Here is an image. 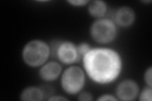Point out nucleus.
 Returning <instances> with one entry per match:
<instances>
[{"mask_svg":"<svg viewBox=\"0 0 152 101\" xmlns=\"http://www.w3.org/2000/svg\"><path fill=\"white\" fill-rule=\"evenodd\" d=\"M84 65L93 80L106 84L117 77L121 69V60L113 50L94 49L89 50L84 56Z\"/></svg>","mask_w":152,"mask_h":101,"instance_id":"f257e3e1","label":"nucleus"},{"mask_svg":"<svg viewBox=\"0 0 152 101\" xmlns=\"http://www.w3.org/2000/svg\"><path fill=\"white\" fill-rule=\"evenodd\" d=\"M49 54V47L45 42L32 41L26 46L23 51V57L27 65L38 66L46 61Z\"/></svg>","mask_w":152,"mask_h":101,"instance_id":"f03ea898","label":"nucleus"},{"mask_svg":"<svg viewBox=\"0 0 152 101\" xmlns=\"http://www.w3.org/2000/svg\"><path fill=\"white\" fill-rule=\"evenodd\" d=\"M84 82V74L79 67L66 69L61 77V85L66 92L74 94L81 89Z\"/></svg>","mask_w":152,"mask_h":101,"instance_id":"7ed1b4c3","label":"nucleus"},{"mask_svg":"<svg viewBox=\"0 0 152 101\" xmlns=\"http://www.w3.org/2000/svg\"><path fill=\"white\" fill-rule=\"evenodd\" d=\"M91 32L93 38L96 41L107 43L114 39L116 34V28L112 21L103 19L93 24Z\"/></svg>","mask_w":152,"mask_h":101,"instance_id":"20e7f679","label":"nucleus"},{"mask_svg":"<svg viewBox=\"0 0 152 101\" xmlns=\"http://www.w3.org/2000/svg\"><path fill=\"white\" fill-rule=\"evenodd\" d=\"M57 56L64 63L70 64L78 58L77 48L72 43L64 42L59 46L57 49Z\"/></svg>","mask_w":152,"mask_h":101,"instance_id":"39448f33","label":"nucleus"},{"mask_svg":"<svg viewBox=\"0 0 152 101\" xmlns=\"http://www.w3.org/2000/svg\"><path fill=\"white\" fill-rule=\"evenodd\" d=\"M138 92V86L134 81L125 80L118 85L117 94L120 99L131 100L134 99Z\"/></svg>","mask_w":152,"mask_h":101,"instance_id":"423d86ee","label":"nucleus"},{"mask_svg":"<svg viewBox=\"0 0 152 101\" xmlns=\"http://www.w3.org/2000/svg\"><path fill=\"white\" fill-rule=\"evenodd\" d=\"M115 20L121 26H129L134 20V12L129 7H122L117 11Z\"/></svg>","mask_w":152,"mask_h":101,"instance_id":"0eeeda50","label":"nucleus"},{"mask_svg":"<svg viewBox=\"0 0 152 101\" xmlns=\"http://www.w3.org/2000/svg\"><path fill=\"white\" fill-rule=\"evenodd\" d=\"M61 69V66L58 63L50 62L42 67L40 70V76L45 80H53L60 75Z\"/></svg>","mask_w":152,"mask_h":101,"instance_id":"6e6552de","label":"nucleus"},{"mask_svg":"<svg viewBox=\"0 0 152 101\" xmlns=\"http://www.w3.org/2000/svg\"><path fill=\"white\" fill-rule=\"evenodd\" d=\"M43 95L41 90L36 87H28L23 91L21 94L22 100H41Z\"/></svg>","mask_w":152,"mask_h":101,"instance_id":"1a4fd4ad","label":"nucleus"},{"mask_svg":"<svg viewBox=\"0 0 152 101\" xmlns=\"http://www.w3.org/2000/svg\"><path fill=\"white\" fill-rule=\"evenodd\" d=\"M89 11L93 17H102L107 11L106 4L102 1H93L89 6Z\"/></svg>","mask_w":152,"mask_h":101,"instance_id":"9d476101","label":"nucleus"},{"mask_svg":"<svg viewBox=\"0 0 152 101\" xmlns=\"http://www.w3.org/2000/svg\"><path fill=\"white\" fill-rule=\"evenodd\" d=\"M141 100H151V89L146 88L142 91L141 96H140Z\"/></svg>","mask_w":152,"mask_h":101,"instance_id":"9b49d317","label":"nucleus"},{"mask_svg":"<svg viewBox=\"0 0 152 101\" xmlns=\"http://www.w3.org/2000/svg\"><path fill=\"white\" fill-rule=\"evenodd\" d=\"M89 50H90L89 46L87 44H85V43H83V44L79 45V47H77L78 53L80 55L84 56Z\"/></svg>","mask_w":152,"mask_h":101,"instance_id":"f8f14e48","label":"nucleus"},{"mask_svg":"<svg viewBox=\"0 0 152 101\" xmlns=\"http://www.w3.org/2000/svg\"><path fill=\"white\" fill-rule=\"evenodd\" d=\"M79 99L80 100H92V95L89 92H84L79 95Z\"/></svg>","mask_w":152,"mask_h":101,"instance_id":"ddd939ff","label":"nucleus"},{"mask_svg":"<svg viewBox=\"0 0 152 101\" xmlns=\"http://www.w3.org/2000/svg\"><path fill=\"white\" fill-rule=\"evenodd\" d=\"M145 80L150 86H151V68H150L145 74Z\"/></svg>","mask_w":152,"mask_h":101,"instance_id":"4468645a","label":"nucleus"},{"mask_svg":"<svg viewBox=\"0 0 152 101\" xmlns=\"http://www.w3.org/2000/svg\"><path fill=\"white\" fill-rule=\"evenodd\" d=\"M98 100H116V99L114 98L113 96L110 95H102L99 97Z\"/></svg>","mask_w":152,"mask_h":101,"instance_id":"2eb2a0df","label":"nucleus"},{"mask_svg":"<svg viewBox=\"0 0 152 101\" xmlns=\"http://www.w3.org/2000/svg\"><path fill=\"white\" fill-rule=\"evenodd\" d=\"M70 4H72L76 6H80L84 5L86 3H87V1H83V0H76V1H69Z\"/></svg>","mask_w":152,"mask_h":101,"instance_id":"dca6fc26","label":"nucleus"},{"mask_svg":"<svg viewBox=\"0 0 152 101\" xmlns=\"http://www.w3.org/2000/svg\"><path fill=\"white\" fill-rule=\"evenodd\" d=\"M49 100H66V99L62 97H60V96H56V97L53 96V97H51Z\"/></svg>","mask_w":152,"mask_h":101,"instance_id":"f3484780","label":"nucleus"}]
</instances>
